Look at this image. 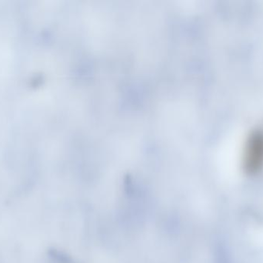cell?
I'll use <instances>...</instances> for the list:
<instances>
[{
  "label": "cell",
  "instance_id": "cell-1",
  "mask_svg": "<svg viewBox=\"0 0 263 263\" xmlns=\"http://www.w3.org/2000/svg\"><path fill=\"white\" fill-rule=\"evenodd\" d=\"M242 166L250 176L263 171V127L253 128L247 135L242 149Z\"/></svg>",
  "mask_w": 263,
  "mask_h": 263
}]
</instances>
